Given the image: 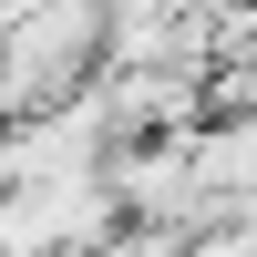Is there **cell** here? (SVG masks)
Here are the masks:
<instances>
[{
	"label": "cell",
	"instance_id": "1",
	"mask_svg": "<svg viewBox=\"0 0 257 257\" xmlns=\"http://www.w3.org/2000/svg\"><path fill=\"white\" fill-rule=\"evenodd\" d=\"M113 72V0H31L0 31V123L72 103L82 82Z\"/></svg>",
	"mask_w": 257,
	"mask_h": 257
},
{
	"label": "cell",
	"instance_id": "2",
	"mask_svg": "<svg viewBox=\"0 0 257 257\" xmlns=\"http://www.w3.org/2000/svg\"><path fill=\"white\" fill-rule=\"evenodd\" d=\"M123 226L113 175H41V185H0V247L11 257H93Z\"/></svg>",
	"mask_w": 257,
	"mask_h": 257
},
{
	"label": "cell",
	"instance_id": "3",
	"mask_svg": "<svg viewBox=\"0 0 257 257\" xmlns=\"http://www.w3.org/2000/svg\"><path fill=\"white\" fill-rule=\"evenodd\" d=\"M185 257H257V237H247V226H196Z\"/></svg>",
	"mask_w": 257,
	"mask_h": 257
}]
</instances>
